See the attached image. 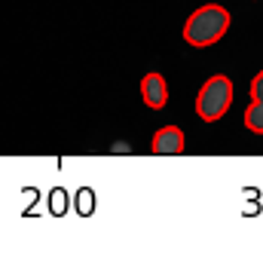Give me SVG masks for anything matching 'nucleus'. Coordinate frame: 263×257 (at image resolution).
<instances>
[{
  "label": "nucleus",
  "mask_w": 263,
  "mask_h": 257,
  "mask_svg": "<svg viewBox=\"0 0 263 257\" xmlns=\"http://www.w3.org/2000/svg\"><path fill=\"white\" fill-rule=\"evenodd\" d=\"M230 9L220 6V3H205L190 12L187 25H184V40L196 49H205V46H214L223 40V34L230 31Z\"/></svg>",
  "instance_id": "obj_1"
},
{
  "label": "nucleus",
  "mask_w": 263,
  "mask_h": 257,
  "mask_svg": "<svg viewBox=\"0 0 263 257\" xmlns=\"http://www.w3.org/2000/svg\"><path fill=\"white\" fill-rule=\"evenodd\" d=\"M233 104V80L227 74H214L205 80V86L196 95V117L202 123H217L227 117Z\"/></svg>",
  "instance_id": "obj_2"
},
{
  "label": "nucleus",
  "mask_w": 263,
  "mask_h": 257,
  "mask_svg": "<svg viewBox=\"0 0 263 257\" xmlns=\"http://www.w3.org/2000/svg\"><path fill=\"white\" fill-rule=\"evenodd\" d=\"M141 98H144V104L150 111H162L168 104V83H165V77L156 74V70L144 74L141 77Z\"/></svg>",
  "instance_id": "obj_3"
},
{
  "label": "nucleus",
  "mask_w": 263,
  "mask_h": 257,
  "mask_svg": "<svg viewBox=\"0 0 263 257\" xmlns=\"http://www.w3.org/2000/svg\"><path fill=\"white\" fill-rule=\"evenodd\" d=\"M184 147H187V141H184L181 126H162L150 141V150L156 156H175V153H184Z\"/></svg>",
  "instance_id": "obj_4"
},
{
  "label": "nucleus",
  "mask_w": 263,
  "mask_h": 257,
  "mask_svg": "<svg viewBox=\"0 0 263 257\" xmlns=\"http://www.w3.org/2000/svg\"><path fill=\"white\" fill-rule=\"evenodd\" d=\"M242 123H245V128H248V132H257V135H263V101H251V104L245 107Z\"/></svg>",
  "instance_id": "obj_5"
},
{
  "label": "nucleus",
  "mask_w": 263,
  "mask_h": 257,
  "mask_svg": "<svg viewBox=\"0 0 263 257\" xmlns=\"http://www.w3.org/2000/svg\"><path fill=\"white\" fill-rule=\"evenodd\" d=\"M248 92H251V101H263V70L251 80V89Z\"/></svg>",
  "instance_id": "obj_6"
}]
</instances>
